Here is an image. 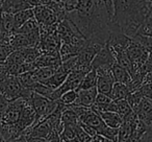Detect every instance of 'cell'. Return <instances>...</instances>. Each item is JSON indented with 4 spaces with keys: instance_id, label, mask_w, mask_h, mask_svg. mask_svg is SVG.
<instances>
[{
    "instance_id": "cell-15",
    "label": "cell",
    "mask_w": 152,
    "mask_h": 142,
    "mask_svg": "<svg viewBox=\"0 0 152 142\" xmlns=\"http://www.w3.org/2000/svg\"><path fill=\"white\" fill-rule=\"evenodd\" d=\"M61 123L63 127H76L79 125V118L71 108L67 107L61 114Z\"/></svg>"
},
{
    "instance_id": "cell-27",
    "label": "cell",
    "mask_w": 152,
    "mask_h": 142,
    "mask_svg": "<svg viewBox=\"0 0 152 142\" xmlns=\"http://www.w3.org/2000/svg\"><path fill=\"white\" fill-rule=\"evenodd\" d=\"M11 142H21V141H19V140L16 139V140H14V141H11Z\"/></svg>"
},
{
    "instance_id": "cell-28",
    "label": "cell",
    "mask_w": 152,
    "mask_h": 142,
    "mask_svg": "<svg viewBox=\"0 0 152 142\" xmlns=\"http://www.w3.org/2000/svg\"><path fill=\"white\" fill-rule=\"evenodd\" d=\"M53 1H57V2H61V1H59V0H53Z\"/></svg>"
},
{
    "instance_id": "cell-26",
    "label": "cell",
    "mask_w": 152,
    "mask_h": 142,
    "mask_svg": "<svg viewBox=\"0 0 152 142\" xmlns=\"http://www.w3.org/2000/svg\"><path fill=\"white\" fill-rule=\"evenodd\" d=\"M101 142H114V141H112V140H108V139H106V138H104V139L102 140Z\"/></svg>"
},
{
    "instance_id": "cell-21",
    "label": "cell",
    "mask_w": 152,
    "mask_h": 142,
    "mask_svg": "<svg viewBox=\"0 0 152 142\" xmlns=\"http://www.w3.org/2000/svg\"><path fill=\"white\" fill-rule=\"evenodd\" d=\"M76 98H77V91H76V90H70V91L65 92V93L59 97V99L57 100V102L65 104L66 107H69V106L74 104V102H76Z\"/></svg>"
},
{
    "instance_id": "cell-11",
    "label": "cell",
    "mask_w": 152,
    "mask_h": 142,
    "mask_svg": "<svg viewBox=\"0 0 152 142\" xmlns=\"http://www.w3.org/2000/svg\"><path fill=\"white\" fill-rule=\"evenodd\" d=\"M69 73H70V71H68L67 69H65L61 64V66L58 67V69H57L56 72H55L51 77H49L48 79H46V81L43 82L42 84L46 85L47 87H49L50 89L55 90L58 87H61V86L65 83L66 79L68 77Z\"/></svg>"
},
{
    "instance_id": "cell-17",
    "label": "cell",
    "mask_w": 152,
    "mask_h": 142,
    "mask_svg": "<svg viewBox=\"0 0 152 142\" xmlns=\"http://www.w3.org/2000/svg\"><path fill=\"white\" fill-rule=\"evenodd\" d=\"M97 71H96V69L92 68L89 72L85 75L83 79L81 81L80 86H79V88L77 90H85L96 87L97 86Z\"/></svg>"
},
{
    "instance_id": "cell-13",
    "label": "cell",
    "mask_w": 152,
    "mask_h": 142,
    "mask_svg": "<svg viewBox=\"0 0 152 142\" xmlns=\"http://www.w3.org/2000/svg\"><path fill=\"white\" fill-rule=\"evenodd\" d=\"M100 116H101L102 120L104 121L107 127H113V129H118L121 127V124L123 123V118L121 115H119L116 112H112V111H108V112H102L100 113Z\"/></svg>"
},
{
    "instance_id": "cell-4",
    "label": "cell",
    "mask_w": 152,
    "mask_h": 142,
    "mask_svg": "<svg viewBox=\"0 0 152 142\" xmlns=\"http://www.w3.org/2000/svg\"><path fill=\"white\" fill-rule=\"evenodd\" d=\"M28 99H29L30 104H31L32 108H34V112H36V123L45 120L57 107V102L50 100L49 98L44 97V96L40 95V94L36 93V92H32Z\"/></svg>"
},
{
    "instance_id": "cell-6",
    "label": "cell",
    "mask_w": 152,
    "mask_h": 142,
    "mask_svg": "<svg viewBox=\"0 0 152 142\" xmlns=\"http://www.w3.org/2000/svg\"><path fill=\"white\" fill-rule=\"evenodd\" d=\"M116 64V57L113 52L106 46L102 47L98 53L95 55L92 62V68L96 70L99 69H112L113 66Z\"/></svg>"
},
{
    "instance_id": "cell-1",
    "label": "cell",
    "mask_w": 152,
    "mask_h": 142,
    "mask_svg": "<svg viewBox=\"0 0 152 142\" xmlns=\"http://www.w3.org/2000/svg\"><path fill=\"white\" fill-rule=\"evenodd\" d=\"M113 22L132 39L143 22L149 17L145 0H113Z\"/></svg>"
},
{
    "instance_id": "cell-18",
    "label": "cell",
    "mask_w": 152,
    "mask_h": 142,
    "mask_svg": "<svg viewBox=\"0 0 152 142\" xmlns=\"http://www.w3.org/2000/svg\"><path fill=\"white\" fill-rule=\"evenodd\" d=\"M40 32V26H39L38 22L34 18L28 20L27 22L23 24L21 27H19L16 32L18 34H22V35H31V34H36V32Z\"/></svg>"
},
{
    "instance_id": "cell-8",
    "label": "cell",
    "mask_w": 152,
    "mask_h": 142,
    "mask_svg": "<svg viewBox=\"0 0 152 142\" xmlns=\"http://www.w3.org/2000/svg\"><path fill=\"white\" fill-rule=\"evenodd\" d=\"M133 112L137 114L140 120H142L147 125H150L152 123V99L143 96Z\"/></svg>"
},
{
    "instance_id": "cell-29",
    "label": "cell",
    "mask_w": 152,
    "mask_h": 142,
    "mask_svg": "<svg viewBox=\"0 0 152 142\" xmlns=\"http://www.w3.org/2000/svg\"><path fill=\"white\" fill-rule=\"evenodd\" d=\"M150 127H152V123H151V124H150Z\"/></svg>"
},
{
    "instance_id": "cell-22",
    "label": "cell",
    "mask_w": 152,
    "mask_h": 142,
    "mask_svg": "<svg viewBox=\"0 0 152 142\" xmlns=\"http://www.w3.org/2000/svg\"><path fill=\"white\" fill-rule=\"evenodd\" d=\"M26 142H48V140L45 138L40 137H34V136H28L26 138Z\"/></svg>"
},
{
    "instance_id": "cell-5",
    "label": "cell",
    "mask_w": 152,
    "mask_h": 142,
    "mask_svg": "<svg viewBox=\"0 0 152 142\" xmlns=\"http://www.w3.org/2000/svg\"><path fill=\"white\" fill-rule=\"evenodd\" d=\"M34 19L37 20L39 25L47 26V27H52L56 25L59 21H61L57 15L52 11L51 7L48 5H38L34 7Z\"/></svg>"
},
{
    "instance_id": "cell-19",
    "label": "cell",
    "mask_w": 152,
    "mask_h": 142,
    "mask_svg": "<svg viewBox=\"0 0 152 142\" xmlns=\"http://www.w3.org/2000/svg\"><path fill=\"white\" fill-rule=\"evenodd\" d=\"M139 90L143 93L144 96L152 99V72L147 73Z\"/></svg>"
},
{
    "instance_id": "cell-25",
    "label": "cell",
    "mask_w": 152,
    "mask_h": 142,
    "mask_svg": "<svg viewBox=\"0 0 152 142\" xmlns=\"http://www.w3.org/2000/svg\"><path fill=\"white\" fill-rule=\"evenodd\" d=\"M0 142H7V140L4 139V137H3L2 133H1V131H0Z\"/></svg>"
},
{
    "instance_id": "cell-14",
    "label": "cell",
    "mask_w": 152,
    "mask_h": 142,
    "mask_svg": "<svg viewBox=\"0 0 152 142\" xmlns=\"http://www.w3.org/2000/svg\"><path fill=\"white\" fill-rule=\"evenodd\" d=\"M131 92L130 88L127 85L122 83H116L114 84L112 88V91L110 93V97L113 100H120V99H126V97L128 96V94Z\"/></svg>"
},
{
    "instance_id": "cell-12",
    "label": "cell",
    "mask_w": 152,
    "mask_h": 142,
    "mask_svg": "<svg viewBox=\"0 0 152 142\" xmlns=\"http://www.w3.org/2000/svg\"><path fill=\"white\" fill-rule=\"evenodd\" d=\"M108 111H112V112H116L119 115L122 116V118L124 119L125 117L128 116L130 113H132V109L129 106L128 102L126 99H120V100H113L112 104L110 106Z\"/></svg>"
},
{
    "instance_id": "cell-16",
    "label": "cell",
    "mask_w": 152,
    "mask_h": 142,
    "mask_svg": "<svg viewBox=\"0 0 152 142\" xmlns=\"http://www.w3.org/2000/svg\"><path fill=\"white\" fill-rule=\"evenodd\" d=\"M32 18H34V7H32V9L23 10V11H20V12H18V13L14 14V21H15L16 30L19 27H21L25 22H27L28 20L32 19Z\"/></svg>"
},
{
    "instance_id": "cell-3",
    "label": "cell",
    "mask_w": 152,
    "mask_h": 142,
    "mask_svg": "<svg viewBox=\"0 0 152 142\" xmlns=\"http://www.w3.org/2000/svg\"><path fill=\"white\" fill-rule=\"evenodd\" d=\"M25 102V98H19V99L7 102V107L1 114V118H0V129L1 131L14 129L19 123Z\"/></svg>"
},
{
    "instance_id": "cell-24",
    "label": "cell",
    "mask_w": 152,
    "mask_h": 142,
    "mask_svg": "<svg viewBox=\"0 0 152 142\" xmlns=\"http://www.w3.org/2000/svg\"><path fill=\"white\" fill-rule=\"evenodd\" d=\"M137 142H146V136H145V134H144V135L142 136V137L140 138V139L137 140Z\"/></svg>"
},
{
    "instance_id": "cell-20",
    "label": "cell",
    "mask_w": 152,
    "mask_h": 142,
    "mask_svg": "<svg viewBox=\"0 0 152 142\" xmlns=\"http://www.w3.org/2000/svg\"><path fill=\"white\" fill-rule=\"evenodd\" d=\"M31 90L34 92H36V93L44 96V97L49 98L50 100H51V98H52L53 91H54V90H52L49 87H47L46 85H44V84H42V83H39V82H36V83L34 84Z\"/></svg>"
},
{
    "instance_id": "cell-2",
    "label": "cell",
    "mask_w": 152,
    "mask_h": 142,
    "mask_svg": "<svg viewBox=\"0 0 152 142\" xmlns=\"http://www.w3.org/2000/svg\"><path fill=\"white\" fill-rule=\"evenodd\" d=\"M32 92L34 91L29 89H25L20 83L19 77L14 75H7L0 83V94L9 102L19 98L28 99Z\"/></svg>"
},
{
    "instance_id": "cell-23",
    "label": "cell",
    "mask_w": 152,
    "mask_h": 142,
    "mask_svg": "<svg viewBox=\"0 0 152 142\" xmlns=\"http://www.w3.org/2000/svg\"><path fill=\"white\" fill-rule=\"evenodd\" d=\"M26 2H27L28 4H29L31 7H38V5H41V4H42L40 0H26Z\"/></svg>"
},
{
    "instance_id": "cell-10",
    "label": "cell",
    "mask_w": 152,
    "mask_h": 142,
    "mask_svg": "<svg viewBox=\"0 0 152 142\" xmlns=\"http://www.w3.org/2000/svg\"><path fill=\"white\" fill-rule=\"evenodd\" d=\"M112 73H113V75H114L115 81L116 82L127 85L129 88H130L131 91L137 90L134 85V83H133V79H132V77H131L130 73H129L125 68L121 67L120 65H118V64L116 63L112 67Z\"/></svg>"
},
{
    "instance_id": "cell-9",
    "label": "cell",
    "mask_w": 152,
    "mask_h": 142,
    "mask_svg": "<svg viewBox=\"0 0 152 142\" xmlns=\"http://www.w3.org/2000/svg\"><path fill=\"white\" fill-rule=\"evenodd\" d=\"M97 94V87L85 90H77V98H76V102H74V106L91 108L95 102Z\"/></svg>"
},
{
    "instance_id": "cell-7",
    "label": "cell",
    "mask_w": 152,
    "mask_h": 142,
    "mask_svg": "<svg viewBox=\"0 0 152 142\" xmlns=\"http://www.w3.org/2000/svg\"><path fill=\"white\" fill-rule=\"evenodd\" d=\"M97 71V90L99 93H103L110 96L112 88L116 83L112 73V69H99Z\"/></svg>"
}]
</instances>
